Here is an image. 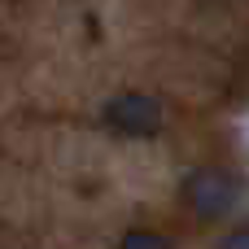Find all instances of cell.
Masks as SVG:
<instances>
[{
  "label": "cell",
  "instance_id": "1",
  "mask_svg": "<svg viewBox=\"0 0 249 249\" xmlns=\"http://www.w3.org/2000/svg\"><path fill=\"white\" fill-rule=\"evenodd\" d=\"M236 197H241V184H236L228 171H219V166H201V171H193V175L184 179V201H188V210H193L197 219H206V223L228 219L232 206H236Z\"/></svg>",
  "mask_w": 249,
  "mask_h": 249
},
{
  "label": "cell",
  "instance_id": "2",
  "mask_svg": "<svg viewBox=\"0 0 249 249\" xmlns=\"http://www.w3.org/2000/svg\"><path fill=\"white\" fill-rule=\"evenodd\" d=\"M105 123L123 136H158L162 127V105L144 92H123L105 105Z\"/></svg>",
  "mask_w": 249,
  "mask_h": 249
},
{
  "label": "cell",
  "instance_id": "3",
  "mask_svg": "<svg viewBox=\"0 0 249 249\" xmlns=\"http://www.w3.org/2000/svg\"><path fill=\"white\" fill-rule=\"evenodd\" d=\"M118 249H175L162 232H149V228H131L127 236H123V245Z\"/></svg>",
  "mask_w": 249,
  "mask_h": 249
},
{
  "label": "cell",
  "instance_id": "4",
  "mask_svg": "<svg viewBox=\"0 0 249 249\" xmlns=\"http://www.w3.org/2000/svg\"><path fill=\"white\" fill-rule=\"evenodd\" d=\"M219 249H249V228H236V232H228V236L219 241Z\"/></svg>",
  "mask_w": 249,
  "mask_h": 249
}]
</instances>
